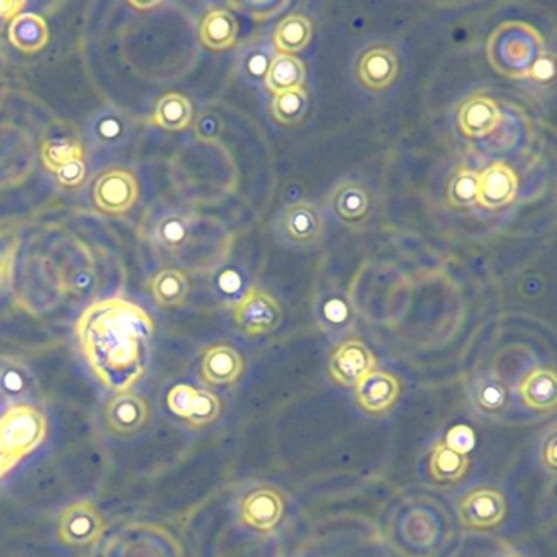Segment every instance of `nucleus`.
<instances>
[{"mask_svg":"<svg viewBox=\"0 0 557 557\" xmlns=\"http://www.w3.org/2000/svg\"><path fill=\"white\" fill-rule=\"evenodd\" d=\"M76 334L95 376L115 393L130 391L148 368L154 322L133 301H95L79 317Z\"/></svg>","mask_w":557,"mask_h":557,"instance_id":"f257e3e1","label":"nucleus"},{"mask_svg":"<svg viewBox=\"0 0 557 557\" xmlns=\"http://www.w3.org/2000/svg\"><path fill=\"white\" fill-rule=\"evenodd\" d=\"M544 40L528 23L505 22L487 41V58L508 79H528L531 67L544 53Z\"/></svg>","mask_w":557,"mask_h":557,"instance_id":"f03ea898","label":"nucleus"},{"mask_svg":"<svg viewBox=\"0 0 557 557\" xmlns=\"http://www.w3.org/2000/svg\"><path fill=\"white\" fill-rule=\"evenodd\" d=\"M46 419L30 406L10 407L0 417V451L18 463L45 440Z\"/></svg>","mask_w":557,"mask_h":557,"instance_id":"7ed1b4c3","label":"nucleus"},{"mask_svg":"<svg viewBox=\"0 0 557 557\" xmlns=\"http://www.w3.org/2000/svg\"><path fill=\"white\" fill-rule=\"evenodd\" d=\"M234 321L244 334L259 337L280 326L283 311L277 299L267 291L250 288L234 306Z\"/></svg>","mask_w":557,"mask_h":557,"instance_id":"20e7f679","label":"nucleus"},{"mask_svg":"<svg viewBox=\"0 0 557 557\" xmlns=\"http://www.w3.org/2000/svg\"><path fill=\"white\" fill-rule=\"evenodd\" d=\"M94 203L102 213L121 216L133 210L139 198L138 180L126 169H110L92 187Z\"/></svg>","mask_w":557,"mask_h":557,"instance_id":"39448f33","label":"nucleus"},{"mask_svg":"<svg viewBox=\"0 0 557 557\" xmlns=\"http://www.w3.org/2000/svg\"><path fill=\"white\" fill-rule=\"evenodd\" d=\"M105 523L99 510L90 502L69 505L59 515V540L69 546H90L102 538Z\"/></svg>","mask_w":557,"mask_h":557,"instance_id":"423d86ee","label":"nucleus"},{"mask_svg":"<svg viewBox=\"0 0 557 557\" xmlns=\"http://www.w3.org/2000/svg\"><path fill=\"white\" fill-rule=\"evenodd\" d=\"M169 409L175 415L188 420L193 427H203L218 419L221 402L206 389H197L188 384H177L167 396Z\"/></svg>","mask_w":557,"mask_h":557,"instance_id":"0eeeda50","label":"nucleus"},{"mask_svg":"<svg viewBox=\"0 0 557 557\" xmlns=\"http://www.w3.org/2000/svg\"><path fill=\"white\" fill-rule=\"evenodd\" d=\"M375 366V355L358 339L342 342L329 361L330 376L342 386H357L363 376L375 370Z\"/></svg>","mask_w":557,"mask_h":557,"instance_id":"6e6552de","label":"nucleus"},{"mask_svg":"<svg viewBox=\"0 0 557 557\" xmlns=\"http://www.w3.org/2000/svg\"><path fill=\"white\" fill-rule=\"evenodd\" d=\"M518 193V177L505 162H495L477 174V205L500 210L510 205Z\"/></svg>","mask_w":557,"mask_h":557,"instance_id":"1a4fd4ad","label":"nucleus"},{"mask_svg":"<svg viewBox=\"0 0 557 557\" xmlns=\"http://www.w3.org/2000/svg\"><path fill=\"white\" fill-rule=\"evenodd\" d=\"M507 515L504 495L495 489L482 487L464 495L459 502V517L471 528H494Z\"/></svg>","mask_w":557,"mask_h":557,"instance_id":"9d476101","label":"nucleus"},{"mask_svg":"<svg viewBox=\"0 0 557 557\" xmlns=\"http://www.w3.org/2000/svg\"><path fill=\"white\" fill-rule=\"evenodd\" d=\"M399 393V379L386 371L373 370L363 376L355 386L358 404L368 414H384L396 404Z\"/></svg>","mask_w":557,"mask_h":557,"instance_id":"9b49d317","label":"nucleus"},{"mask_svg":"<svg viewBox=\"0 0 557 557\" xmlns=\"http://www.w3.org/2000/svg\"><path fill=\"white\" fill-rule=\"evenodd\" d=\"M357 74L366 89L373 92L388 89L399 74V59L391 48L373 46L358 59Z\"/></svg>","mask_w":557,"mask_h":557,"instance_id":"f8f14e48","label":"nucleus"},{"mask_svg":"<svg viewBox=\"0 0 557 557\" xmlns=\"http://www.w3.org/2000/svg\"><path fill=\"white\" fill-rule=\"evenodd\" d=\"M148 415L146 402L131 391L116 393L105 409L108 427L121 437H130L139 432L148 422Z\"/></svg>","mask_w":557,"mask_h":557,"instance_id":"ddd939ff","label":"nucleus"},{"mask_svg":"<svg viewBox=\"0 0 557 557\" xmlns=\"http://www.w3.org/2000/svg\"><path fill=\"white\" fill-rule=\"evenodd\" d=\"M283 499L272 487H259L241 505L242 522L255 530L272 531L283 517Z\"/></svg>","mask_w":557,"mask_h":557,"instance_id":"4468645a","label":"nucleus"},{"mask_svg":"<svg viewBox=\"0 0 557 557\" xmlns=\"http://www.w3.org/2000/svg\"><path fill=\"white\" fill-rule=\"evenodd\" d=\"M283 229L291 242L299 246H311L319 241L324 232V218L316 205L298 201L283 213Z\"/></svg>","mask_w":557,"mask_h":557,"instance_id":"2eb2a0df","label":"nucleus"},{"mask_svg":"<svg viewBox=\"0 0 557 557\" xmlns=\"http://www.w3.org/2000/svg\"><path fill=\"white\" fill-rule=\"evenodd\" d=\"M502 121L499 107L487 95H474L461 105L458 113L459 128L469 138H484L497 130Z\"/></svg>","mask_w":557,"mask_h":557,"instance_id":"dca6fc26","label":"nucleus"},{"mask_svg":"<svg viewBox=\"0 0 557 557\" xmlns=\"http://www.w3.org/2000/svg\"><path fill=\"white\" fill-rule=\"evenodd\" d=\"M9 41L23 54L40 53L50 41V28L45 18L35 12H20L7 28Z\"/></svg>","mask_w":557,"mask_h":557,"instance_id":"f3484780","label":"nucleus"},{"mask_svg":"<svg viewBox=\"0 0 557 557\" xmlns=\"http://www.w3.org/2000/svg\"><path fill=\"white\" fill-rule=\"evenodd\" d=\"M244 370V361L236 348L214 345L208 348L201 361V376L213 386L236 383Z\"/></svg>","mask_w":557,"mask_h":557,"instance_id":"a211bd4d","label":"nucleus"},{"mask_svg":"<svg viewBox=\"0 0 557 557\" xmlns=\"http://www.w3.org/2000/svg\"><path fill=\"white\" fill-rule=\"evenodd\" d=\"M518 393L530 409L538 412L553 410L557 402L556 373L548 368H536L523 379Z\"/></svg>","mask_w":557,"mask_h":557,"instance_id":"6ab92c4d","label":"nucleus"},{"mask_svg":"<svg viewBox=\"0 0 557 557\" xmlns=\"http://www.w3.org/2000/svg\"><path fill=\"white\" fill-rule=\"evenodd\" d=\"M239 25L228 9H214L203 18L200 25V40L211 51L229 50L236 45Z\"/></svg>","mask_w":557,"mask_h":557,"instance_id":"aec40b11","label":"nucleus"},{"mask_svg":"<svg viewBox=\"0 0 557 557\" xmlns=\"http://www.w3.org/2000/svg\"><path fill=\"white\" fill-rule=\"evenodd\" d=\"M190 237H192V223L187 216L165 213L152 226L149 239L161 252L175 255L187 247Z\"/></svg>","mask_w":557,"mask_h":557,"instance_id":"412c9836","label":"nucleus"},{"mask_svg":"<svg viewBox=\"0 0 557 557\" xmlns=\"http://www.w3.org/2000/svg\"><path fill=\"white\" fill-rule=\"evenodd\" d=\"M193 121V105L183 94L169 92L157 100L152 123L164 131L179 133L187 130Z\"/></svg>","mask_w":557,"mask_h":557,"instance_id":"4be33fe9","label":"nucleus"},{"mask_svg":"<svg viewBox=\"0 0 557 557\" xmlns=\"http://www.w3.org/2000/svg\"><path fill=\"white\" fill-rule=\"evenodd\" d=\"M149 290L161 308H179L187 301L190 281L177 268H162L149 281Z\"/></svg>","mask_w":557,"mask_h":557,"instance_id":"5701e85b","label":"nucleus"},{"mask_svg":"<svg viewBox=\"0 0 557 557\" xmlns=\"http://www.w3.org/2000/svg\"><path fill=\"white\" fill-rule=\"evenodd\" d=\"M312 35H314V27L311 20L303 14H291L278 23L273 35V43L280 54L296 56V53H301L308 48Z\"/></svg>","mask_w":557,"mask_h":557,"instance_id":"b1692460","label":"nucleus"},{"mask_svg":"<svg viewBox=\"0 0 557 557\" xmlns=\"http://www.w3.org/2000/svg\"><path fill=\"white\" fill-rule=\"evenodd\" d=\"M306 79V66L298 56L277 54L268 64L265 72V84L273 94H281L285 90L303 87Z\"/></svg>","mask_w":557,"mask_h":557,"instance_id":"393cba45","label":"nucleus"},{"mask_svg":"<svg viewBox=\"0 0 557 557\" xmlns=\"http://www.w3.org/2000/svg\"><path fill=\"white\" fill-rule=\"evenodd\" d=\"M332 208L344 223H361L370 213V195L361 183H342L334 192Z\"/></svg>","mask_w":557,"mask_h":557,"instance_id":"a878e982","label":"nucleus"},{"mask_svg":"<svg viewBox=\"0 0 557 557\" xmlns=\"http://www.w3.org/2000/svg\"><path fill=\"white\" fill-rule=\"evenodd\" d=\"M85 159L82 144L67 136H53L41 144V161L46 169L56 174L59 170L74 161Z\"/></svg>","mask_w":557,"mask_h":557,"instance_id":"bb28decb","label":"nucleus"},{"mask_svg":"<svg viewBox=\"0 0 557 557\" xmlns=\"http://www.w3.org/2000/svg\"><path fill=\"white\" fill-rule=\"evenodd\" d=\"M308 110L309 95L304 87L275 94L272 105H270V112L275 121L285 126H295L301 123L304 116L308 115Z\"/></svg>","mask_w":557,"mask_h":557,"instance_id":"cd10ccee","label":"nucleus"},{"mask_svg":"<svg viewBox=\"0 0 557 557\" xmlns=\"http://www.w3.org/2000/svg\"><path fill=\"white\" fill-rule=\"evenodd\" d=\"M468 466V456L459 455L442 442L433 446L432 456H430V473L435 481L450 482V484L461 481L468 471Z\"/></svg>","mask_w":557,"mask_h":557,"instance_id":"c85d7f7f","label":"nucleus"},{"mask_svg":"<svg viewBox=\"0 0 557 557\" xmlns=\"http://www.w3.org/2000/svg\"><path fill=\"white\" fill-rule=\"evenodd\" d=\"M477 174L473 170L459 169L448 187V201L455 208H466L476 203Z\"/></svg>","mask_w":557,"mask_h":557,"instance_id":"c756f323","label":"nucleus"},{"mask_svg":"<svg viewBox=\"0 0 557 557\" xmlns=\"http://www.w3.org/2000/svg\"><path fill=\"white\" fill-rule=\"evenodd\" d=\"M30 388V375L15 361L0 360V394L7 397L22 396Z\"/></svg>","mask_w":557,"mask_h":557,"instance_id":"7c9ffc66","label":"nucleus"},{"mask_svg":"<svg viewBox=\"0 0 557 557\" xmlns=\"http://www.w3.org/2000/svg\"><path fill=\"white\" fill-rule=\"evenodd\" d=\"M232 9L239 10L247 17L254 20H268L277 17L288 7V2L283 0H241V2H231Z\"/></svg>","mask_w":557,"mask_h":557,"instance_id":"2f4dec72","label":"nucleus"},{"mask_svg":"<svg viewBox=\"0 0 557 557\" xmlns=\"http://www.w3.org/2000/svg\"><path fill=\"white\" fill-rule=\"evenodd\" d=\"M92 134H94L95 143H99L100 146L116 144L125 134V123L120 120V116H99L95 120Z\"/></svg>","mask_w":557,"mask_h":557,"instance_id":"473e14b6","label":"nucleus"},{"mask_svg":"<svg viewBox=\"0 0 557 557\" xmlns=\"http://www.w3.org/2000/svg\"><path fill=\"white\" fill-rule=\"evenodd\" d=\"M477 402L481 409L487 412H495L505 406L507 402V391L502 384L497 381H482L481 386L477 389Z\"/></svg>","mask_w":557,"mask_h":557,"instance_id":"72a5a7b5","label":"nucleus"},{"mask_svg":"<svg viewBox=\"0 0 557 557\" xmlns=\"http://www.w3.org/2000/svg\"><path fill=\"white\" fill-rule=\"evenodd\" d=\"M474 443L476 437L473 428H469L468 425H455L446 433L445 445L459 455H468L469 451L473 450Z\"/></svg>","mask_w":557,"mask_h":557,"instance_id":"f704fd0d","label":"nucleus"},{"mask_svg":"<svg viewBox=\"0 0 557 557\" xmlns=\"http://www.w3.org/2000/svg\"><path fill=\"white\" fill-rule=\"evenodd\" d=\"M17 252V239L5 229H0V285L9 277Z\"/></svg>","mask_w":557,"mask_h":557,"instance_id":"c9c22d12","label":"nucleus"},{"mask_svg":"<svg viewBox=\"0 0 557 557\" xmlns=\"http://www.w3.org/2000/svg\"><path fill=\"white\" fill-rule=\"evenodd\" d=\"M56 180L59 185L64 188H77L81 187L82 183L87 179V164L85 159L81 161H74L66 165L63 169L56 172Z\"/></svg>","mask_w":557,"mask_h":557,"instance_id":"e433bc0d","label":"nucleus"},{"mask_svg":"<svg viewBox=\"0 0 557 557\" xmlns=\"http://www.w3.org/2000/svg\"><path fill=\"white\" fill-rule=\"evenodd\" d=\"M554 76H556V64H554L553 54L544 51L540 58L536 59L533 67H531L528 79L546 84V82L553 81Z\"/></svg>","mask_w":557,"mask_h":557,"instance_id":"4c0bfd02","label":"nucleus"},{"mask_svg":"<svg viewBox=\"0 0 557 557\" xmlns=\"http://www.w3.org/2000/svg\"><path fill=\"white\" fill-rule=\"evenodd\" d=\"M25 5L27 2L23 0H0V32L22 12Z\"/></svg>","mask_w":557,"mask_h":557,"instance_id":"58836bf2","label":"nucleus"},{"mask_svg":"<svg viewBox=\"0 0 557 557\" xmlns=\"http://www.w3.org/2000/svg\"><path fill=\"white\" fill-rule=\"evenodd\" d=\"M556 458H557V443H556V432L551 433V437L544 443L543 459L544 466L549 469V471H556Z\"/></svg>","mask_w":557,"mask_h":557,"instance_id":"ea45409f","label":"nucleus"},{"mask_svg":"<svg viewBox=\"0 0 557 557\" xmlns=\"http://www.w3.org/2000/svg\"><path fill=\"white\" fill-rule=\"evenodd\" d=\"M15 464L12 459L7 458V456L0 451V477L4 476L5 473H9L10 469L14 468Z\"/></svg>","mask_w":557,"mask_h":557,"instance_id":"a19ab883","label":"nucleus"},{"mask_svg":"<svg viewBox=\"0 0 557 557\" xmlns=\"http://www.w3.org/2000/svg\"><path fill=\"white\" fill-rule=\"evenodd\" d=\"M133 9H151V7H156V5H161V2H130Z\"/></svg>","mask_w":557,"mask_h":557,"instance_id":"79ce46f5","label":"nucleus"}]
</instances>
